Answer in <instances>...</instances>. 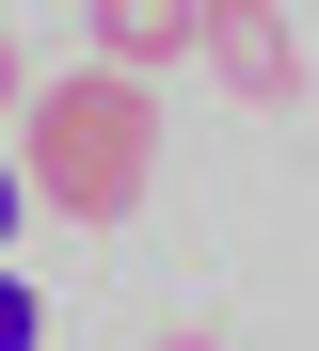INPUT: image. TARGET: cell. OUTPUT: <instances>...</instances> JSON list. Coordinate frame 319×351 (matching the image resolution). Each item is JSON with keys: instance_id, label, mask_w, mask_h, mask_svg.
Here are the masks:
<instances>
[{"instance_id": "3957f363", "label": "cell", "mask_w": 319, "mask_h": 351, "mask_svg": "<svg viewBox=\"0 0 319 351\" xmlns=\"http://www.w3.org/2000/svg\"><path fill=\"white\" fill-rule=\"evenodd\" d=\"M191 16H208V0H96V48L128 80H160V64H191Z\"/></svg>"}, {"instance_id": "6da1fadb", "label": "cell", "mask_w": 319, "mask_h": 351, "mask_svg": "<svg viewBox=\"0 0 319 351\" xmlns=\"http://www.w3.org/2000/svg\"><path fill=\"white\" fill-rule=\"evenodd\" d=\"M16 192L32 208H64V223H128L144 208V176H160V96L128 80V64H64V80H32L16 96Z\"/></svg>"}, {"instance_id": "5b68a950", "label": "cell", "mask_w": 319, "mask_h": 351, "mask_svg": "<svg viewBox=\"0 0 319 351\" xmlns=\"http://www.w3.org/2000/svg\"><path fill=\"white\" fill-rule=\"evenodd\" d=\"M16 96H32V48H16V32H0V128H16Z\"/></svg>"}, {"instance_id": "8992f818", "label": "cell", "mask_w": 319, "mask_h": 351, "mask_svg": "<svg viewBox=\"0 0 319 351\" xmlns=\"http://www.w3.org/2000/svg\"><path fill=\"white\" fill-rule=\"evenodd\" d=\"M16 223H32V192H16V160H0V240H16Z\"/></svg>"}, {"instance_id": "277c9868", "label": "cell", "mask_w": 319, "mask_h": 351, "mask_svg": "<svg viewBox=\"0 0 319 351\" xmlns=\"http://www.w3.org/2000/svg\"><path fill=\"white\" fill-rule=\"evenodd\" d=\"M0 351H48V304H32L16 271H0Z\"/></svg>"}, {"instance_id": "52a82bcc", "label": "cell", "mask_w": 319, "mask_h": 351, "mask_svg": "<svg viewBox=\"0 0 319 351\" xmlns=\"http://www.w3.org/2000/svg\"><path fill=\"white\" fill-rule=\"evenodd\" d=\"M160 351H208V335H160Z\"/></svg>"}, {"instance_id": "7a4b0ae2", "label": "cell", "mask_w": 319, "mask_h": 351, "mask_svg": "<svg viewBox=\"0 0 319 351\" xmlns=\"http://www.w3.org/2000/svg\"><path fill=\"white\" fill-rule=\"evenodd\" d=\"M191 64L239 112H287L303 96V32H287V0H208V16H191Z\"/></svg>"}]
</instances>
